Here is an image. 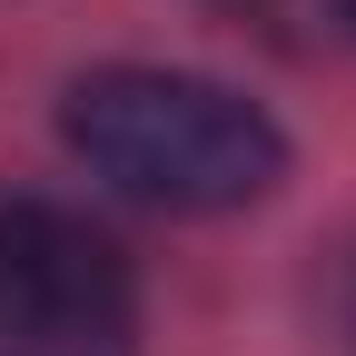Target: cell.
<instances>
[{
  "label": "cell",
  "mask_w": 356,
  "mask_h": 356,
  "mask_svg": "<svg viewBox=\"0 0 356 356\" xmlns=\"http://www.w3.org/2000/svg\"><path fill=\"white\" fill-rule=\"evenodd\" d=\"M70 149L109 178L119 198L168 208V218H218L277 188L287 139L257 99L198 70H89L70 89Z\"/></svg>",
  "instance_id": "6da1fadb"
},
{
  "label": "cell",
  "mask_w": 356,
  "mask_h": 356,
  "mask_svg": "<svg viewBox=\"0 0 356 356\" xmlns=\"http://www.w3.org/2000/svg\"><path fill=\"white\" fill-rule=\"evenodd\" d=\"M139 277L99 218L60 198L0 208V356H129Z\"/></svg>",
  "instance_id": "7a4b0ae2"
},
{
  "label": "cell",
  "mask_w": 356,
  "mask_h": 356,
  "mask_svg": "<svg viewBox=\"0 0 356 356\" xmlns=\"http://www.w3.org/2000/svg\"><path fill=\"white\" fill-rule=\"evenodd\" d=\"M337 327H346V346H356V248H346V267H337Z\"/></svg>",
  "instance_id": "3957f363"
},
{
  "label": "cell",
  "mask_w": 356,
  "mask_h": 356,
  "mask_svg": "<svg viewBox=\"0 0 356 356\" xmlns=\"http://www.w3.org/2000/svg\"><path fill=\"white\" fill-rule=\"evenodd\" d=\"M337 10H346V30H356V0H337Z\"/></svg>",
  "instance_id": "277c9868"
}]
</instances>
